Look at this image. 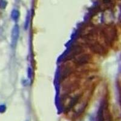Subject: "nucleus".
<instances>
[{
	"label": "nucleus",
	"mask_w": 121,
	"mask_h": 121,
	"mask_svg": "<svg viewBox=\"0 0 121 121\" xmlns=\"http://www.w3.org/2000/svg\"><path fill=\"white\" fill-rule=\"evenodd\" d=\"M19 15H20V13H19V12L16 10H14L12 13V17L13 20H16L18 18Z\"/></svg>",
	"instance_id": "7ed1b4c3"
},
{
	"label": "nucleus",
	"mask_w": 121,
	"mask_h": 121,
	"mask_svg": "<svg viewBox=\"0 0 121 121\" xmlns=\"http://www.w3.org/2000/svg\"><path fill=\"white\" fill-rule=\"evenodd\" d=\"M6 110V107L4 105H0V113H4V112H5Z\"/></svg>",
	"instance_id": "423d86ee"
},
{
	"label": "nucleus",
	"mask_w": 121,
	"mask_h": 121,
	"mask_svg": "<svg viewBox=\"0 0 121 121\" xmlns=\"http://www.w3.org/2000/svg\"><path fill=\"white\" fill-rule=\"evenodd\" d=\"M6 6V2L4 0H0V7L1 8H4Z\"/></svg>",
	"instance_id": "39448f33"
},
{
	"label": "nucleus",
	"mask_w": 121,
	"mask_h": 121,
	"mask_svg": "<svg viewBox=\"0 0 121 121\" xmlns=\"http://www.w3.org/2000/svg\"><path fill=\"white\" fill-rule=\"evenodd\" d=\"M19 33H20V30H19L18 25H15L13 28L12 33V42L13 45H15L18 40Z\"/></svg>",
	"instance_id": "f257e3e1"
},
{
	"label": "nucleus",
	"mask_w": 121,
	"mask_h": 121,
	"mask_svg": "<svg viewBox=\"0 0 121 121\" xmlns=\"http://www.w3.org/2000/svg\"><path fill=\"white\" fill-rule=\"evenodd\" d=\"M89 60V57L88 55H83V56H81V57H79L78 59H77V64H84L85 63H87L88 62V60Z\"/></svg>",
	"instance_id": "f03ea898"
},
{
	"label": "nucleus",
	"mask_w": 121,
	"mask_h": 121,
	"mask_svg": "<svg viewBox=\"0 0 121 121\" xmlns=\"http://www.w3.org/2000/svg\"><path fill=\"white\" fill-rule=\"evenodd\" d=\"M98 121H104V116H103V111L102 109H100L99 110V119Z\"/></svg>",
	"instance_id": "20e7f679"
}]
</instances>
